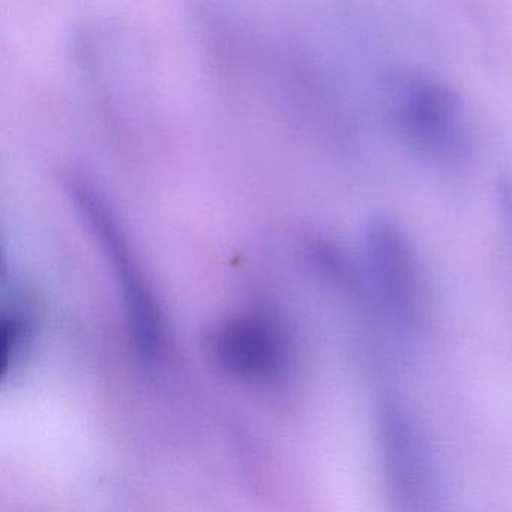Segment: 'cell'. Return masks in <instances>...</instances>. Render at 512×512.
I'll return each instance as SVG.
<instances>
[{"label": "cell", "instance_id": "6da1fadb", "mask_svg": "<svg viewBox=\"0 0 512 512\" xmlns=\"http://www.w3.org/2000/svg\"><path fill=\"white\" fill-rule=\"evenodd\" d=\"M380 95L392 133L419 157L454 164L470 154L463 101L445 83L415 71H394L383 79Z\"/></svg>", "mask_w": 512, "mask_h": 512}, {"label": "cell", "instance_id": "7a4b0ae2", "mask_svg": "<svg viewBox=\"0 0 512 512\" xmlns=\"http://www.w3.org/2000/svg\"><path fill=\"white\" fill-rule=\"evenodd\" d=\"M364 260L373 298L383 314L403 331L421 329L424 281L409 236L391 218H371L364 232Z\"/></svg>", "mask_w": 512, "mask_h": 512}, {"label": "cell", "instance_id": "3957f363", "mask_svg": "<svg viewBox=\"0 0 512 512\" xmlns=\"http://www.w3.org/2000/svg\"><path fill=\"white\" fill-rule=\"evenodd\" d=\"M65 185L74 205L88 221L92 232L110 257L119 283L124 286L137 344L142 347L143 352L154 353L161 341L160 316L152 296L143 284L140 272L137 271L134 262H131L130 251L125 239L122 238V233L119 232L115 217L107 208L101 194L85 179L70 176Z\"/></svg>", "mask_w": 512, "mask_h": 512}, {"label": "cell", "instance_id": "277c9868", "mask_svg": "<svg viewBox=\"0 0 512 512\" xmlns=\"http://www.w3.org/2000/svg\"><path fill=\"white\" fill-rule=\"evenodd\" d=\"M380 457L391 499L403 509H422L434 490V467L421 428L394 401L379 410Z\"/></svg>", "mask_w": 512, "mask_h": 512}, {"label": "cell", "instance_id": "5b68a950", "mask_svg": "<svg viewBox=\"0 0 512 512\" xmlns=\"http://www.w3.org/2000/svg\"><path fill=\"white\" fill-rule=\"evenodd\" d=\"M212 347L221 367L242 379H272L286 361L274 329L256 319L227 323L215 334Z\"/></svg>", "mask_w": 512, "mask_h": 512}]
</instances>
